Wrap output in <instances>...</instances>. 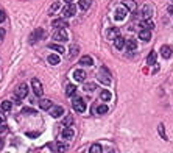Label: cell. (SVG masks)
<instances>
[{"label":"cell","mask_w":173,"mask_h":153,"mask_svg":"<svg viewBox=\"0 0 173 153\" xmlns=\"http://www.w3.org/2000/svg\"><path fill=\"white\" fill-rule=\"evenodd\" d=\"M0 108H2V111H10L11 108H13V103L10 100H5V101H2V105H0Z\"/></svg>","instance_id":"22"},{"label":"cell","mask_w":173,"mask_h":153,"mask_svg":"<svg viewBox=\"0 0 173 153\" xmlns=\"http://www.w3.org/2000/svg\"><path fill=\"white\" fill-rule=\"evenodd\" d=\"M52 27H55L56 30H62V28L69 27V25H67V22H66V20H64V17H62V19H56V20H53Z\"/></svg>","instance_id":"8"},{"label":"cell","mask_w":173,"mask_h":153,"mask_svg":"<svg viewBox=\"0 0 173 153\" xmlns=\"http://www.w3.org/2000/svg\"><path fill=\"white\" fill-rule=\"evenodd\" d=\"M97 113L98 114H106L108 113V106L106 105H98L97 106Z\"/></svg>","instance_id":"30"},{"label":"cell","mask_w":173,"mask_h":153,"mask_svg":"<svg viewBox=\"0 0 173 153\" xmlns=\"http://www.w3.org/2000/svg\"><path fill=\"white\" fill-rule=\"evenodd\" d=\"M5 131H6V126H5L3 123H0V136H2Z\"/></svg>","instance_id":"40"},{"label":"cell","mask_w":173,"mask_h":153,"mask_svg":"<svg viewBox=\"0 0 173 153\" xmlns=\"http://www.w3.org/2000/svg\"><path fill=\"white\" fill-rule=\"evenodd\" d=\"M123 5H125V8H128V10H131V11L136 10V2H134V0H125V2H123Z\"/></svg>","instance_id":"23"},{"label":"cell","mask_w":173,"mask_h":153,"mask_svg":"<svg viewBox=\"0 0 173 153\" xmlns=\"http://www.w3.org/2000/svg\"><path fill=\"white\" fill-rule=\"evenodd\" d=\"M127 14H128L127 8H119V10L115 11V19H117V20H123V19L127 17Z\"/></svg>","instance_id":"15"},{"label":"cell","mask_w":173,"mask_h":153,"mask_svg":"<svg viewBox=\"0 0 173 153\" xmlns=\"http://www.w3.org/2000/svg\"><path fill=\"white\" fill-rule=\"evenodd\" d=\"M98 78H100V81H103L105 85H109L111 83V73L106 67H102L100 72H98Z\"/></svg>","instance_id":"3"},{"label":"cell","mask_w":173,"mask_h":153,"mask_svg":"<svg viewBox=\"0 0 173 153\" xmlns=\"http://www.w3.org/2000/svg\"><path fill=\"white\" fill-rule=\"evenodd\" d=\"M44 35H45V31H44L42 28H38V30H36V31H34V33H33V35L30 36V42H31V44L38 42V39H41V38H42Z\"/></svg>","instance_id":"7"},{"label":"cell","mask_w":173,"mask_h":153,"mask_svg":"<svg viewBox=\"0 0 173 153\" xmlns=\"http://www.w3.org/2000/svg\"><path fill=\"white\" fill-rule=\"evenodd\" d=\"M168 13H170V14H173V5H171V6H168Z\"/></svg>","instance_id":"43"},{"label":"cell","mask_w":173,"mask_h":153,"mask_svg":"<svg viewBox=\"0 0 173 153\" xmlns=\"http://www.w3.org/2000/svg\"><path fill=\"white\" fill-rule=\"evenodd\" d=\"M80 64H83V66H92L94 64V58L89 56V55H84V56L80 58Z\"/></svg>","instance_id":"20"},{"label":"cell","mask_w":173,"mask_h":153,"mask_svg":"<svg viewBox=\"0 0 173 153\" xmlns=\"http://www.w3.org/2000/svg\"><path fill=\"white\" fill-rule=\"evenodd\" d=\"M114 45H115V48H117V50H122L123 47H125V39H123L122 36L114 38Z\"/></svg>","instance_id":"19"},{"label":"cell","mask_w":173,"mask_h":153,"mask_svg":"<svg viewBox=\"0 0 173 153\" xmlns=\"http://www.w3.org/2000/svg\"><path fill=\"white\" fill-rule=\"evenodd\" d=\"M23 114H34L36 111L33 110V108H23V111H22Z\"/></svg>","instance_id":"34"},{"label":"cell","mask_w":173,"mask_h":153,"mask_svg":"<svg viewBox=\"0 0 173 153\" xmlns=\"http://www.w3.org/2000/svg\"><path fill=\"white\" fill-rule=\"evenodd\" d=\"M47 60H48V63L53 64V66H55V64H59V56H58V55H50Z\"/></svg>","instance_id":"27"},{"label":"cell","mask_w":173,"mask_h":153,"mask_svg":"<svg viewBox=\"0 0 173 153\" xmlns=\"http://www.w3.org/2000/svg\"><path fill=\"white\" fill-rule=\"evenodd\" d=\"M50 114H52V117H59V116L66 114V111H64V108H62V106H52Z\"/></svg>","instance_id":"10"},{"label":"cell","mask_w":173,"mask_h":153,"mask_svg":"<svg viewBox=\"0 0 173 153\" xmlns=\"http://www.w3.org/2000/svg\"><path fill=\"white\" fill-rule=\"evenodd\" d=\"M161 55H162V58H170L171 56V47L170 45H162L161 47Z\"/></svg>","instance_id":"17"},{"label":"cell","mask_w":173,"mask_h":153,"mask_svg":"<svg viewBox=\"0 0 173 153\" xmlns=\"http://www.w3.org/2000/svg\"><path fill=\"white\" fill-rule=\"evenodd\" d=\"M48 48L55 50V52H58V53H64V47H61L58 44H48Z\"/></svg>","instance_id":"24"},{"label":"cell","mask_w":173,"mask_h":153,"mask_svg":"<svg viewBox=\"0 0 173 153\" xmlns=\"http://www.w3.org/2000/svg\"><path fill=\"white\" fill-rule=\"evenodd\" d=\"M72 123V117L69 116V117H66V120H64V126H69Z\"/></svg>","instance_id":"39"},{"label":"cell","mask_w":173,"mask_h":153,"mask_svg":"<svg viewBox=\"0 0 173 153\" xmlns=\"http://www.w3.org/2000/svg\"><path fill=\"white\" fill-rule=\"evenodd\" d=\"M3 38H5V30H3V28H0V41H2Z\"/></svg>","instance_id":"41"},{"label":"cell","mask_w":173,"mask_h":153,"mask_svg":"<svg viewBox=\"0 0 173 153\" xmlns=\"http://www.w3.org/2000/svg\"><path fill=\"white\" fill-rule=\"evenodd\" d=\"M66 2H72V0H66Z\"/></svg>","instance_id":"45"},{"label":"cell","mask_w":173,"mask_h":153,"mask_svg":"<svg viewBox=\"0 0 173 153\" xmlns=\"http://www.w3.org/2000/svg\"><path fill=\"white\" fill-rule=\"evenodd\" d=\"M84 89H86L87 92H92V91L95 89V85H94V83H89V85H86V86H84Z\"/></svg>","instance_id":"33"},{"label":"cell","mask_w":173,"mask_h":153,"mask_svg":"<svg viewBox=\"0 0 173 153\" xmlns=\"http://www.w3.org/2000/svg\"><path fill=\"white\" fill-rule=\"evenodd\" d=\"M58 42H66L67 39H69V36H67V31L62 28V30H58L56 33H55V36H53Z\"/></svg>","instance_id":"6"},{"label":"cell","mask_w":173,"mask_h":153,"mask_svg":"<svg viewBox=\"0 0 173 153\" xmlns=\"http://www.w3.org/2000/svg\"><path fill=\"white\" fill-rule=\"evenodd\" d=\"M58 8H59V2H55V3H53V6L50 8V13H55Z\"/></svg>","instance_id":"36"},{"label":"cell","mask_w":173,"mask_h":153,"mask_svg":"<svg viewBox=\"0 0 173 153\" xmlns=\"http://www.w3.org/2000/svg\"><path fill=\"white\" fill-rule=\"evenodd\" d=\"M147 63H148V64H155V63H156V53H155V52H151L150 55H148Z\"/></svg>","instance_id":"29"},{"label":"cell","mask_w":173,"mask_h":153,"mask_svg":"<svg viewBox=\"0 0 173 153\" xmlns=\"http://www.w3.org/2000/svg\"><path fill=\"white\" fill-rule=\"evenodd\" d=\"M125 45H127V52H134V50L137 48V41L136 39H127L125 41Z\"/></svg>","instance_id":"9"},{"label":"cell","mask_w":173,"mask_h":153,"mask_svg":"<svg viewBox=\"0 0 173 153\" xmlns=\"http://www.w3.org/2000/svg\"><path fill=\"white\" fill-rule=\"evenodd\" d=\"M5 119H6V117H5V114L0 113V123H3V122H5Z\"/></svg>","instance_id":"42"},{"label":"cell","mask_w":173,"mask_h":153,"mask_svg":"<svg viewBox=\"0 0 173 153\" xmlns=\"http://www.w3.org/2000/svg\"><path fill=\"white\" fill-rule=\"evenodd\" d=\"M73 134H75V131H73L70 126H66V128L62 130V133H61V136H62V139H72L73 138Z\"/></svg>","instance_id":"11"},{"label":"cell","mask_w":173,"mask_h":153,"mask_svg":"<svg viewBox=\"0 0 173 153\" xmlns=\"http://www.w3.org/2000/svg\"><path fill=\"white\" fill-rule=\"evenodd\" d=\"M67 148H69V147H67L66 144H61V142H59V144L56 145V150H58V153H64V151H66Z\"/></svg>","instance_id":"32"},{"label":"cell","mask_w":173,"mask_h":153,"mask_svg":"<svg viewBox=\"0 0 173 153\" xmlns=\"http://www.w3.org/2000/svg\"><path fill=\"white\" fill-rule=\"evenodd\" d=\"M102 145L100 144H94L91 148H89V153H102Z\"/></svg>","instance_id":"25"},{"label":"cell","mask_w":173,"mask_h":153,"mask_svg":"<svg viewBox=\"0 0 173 153\" xmlns=\"http://www.w3.org/2000/svg\"><path fill=\"white\" fill-rule=\"evenodd\" d=\"M5 19H6V14H5V11H2V10H0V23H2Z\"/></svg>","instance_id":"38"},{"label":"cell","mask_w":173,"mask_h":153,"mask_svg":"<svg viewBox=\"0 0 173 153\" xmlns=\"http://www.w3.org/2000/svg\"><path fill=\"white\" fill-rule=\"evenodd\" d=\"M75 92H77V86H75V85H67V88H66V95L72 97Z\"/></svg>","instance_id":"21"},{"label":"cell","mask_w":173,"mask_h":153,"mask_svg":"<svg viewBox=\"0 0 173 153\" xmlns=\"http://www.w3.org/2000/svg\"><path fill=\"white\" fill-rule=\"evenodd\" d=\"M72 108L75 110L77 113H84V111H86V101H84L83 98L77 97L75 100L72 101Z\"/></svg>","instance_id":"1"},{"label":"cell","mask_w":173,"mask_h":153,"mask_svg":"<svg viewBox=\"0 0 173 153\" xmlns=\"http://www.w3.org/2000/svg\"><path fill=\"white\" fill-rule=\"evenodd\" d=\"M151 13H153V8L151 6H143L142 11H140V16L147 20V19H150L151 17Z\"/></svg>","instance_id":"12"},{"label":"cell","mask_w":173,"mask_h":153,"mask_svg":"<svg viewBox=\"0 0 173 153\" xmlns=\"http://www.w3.org/2000/svg\"><path fill=\"white\" fill-rule=\"evenodd\" d=\"M109 98H111V92L109 91H102L100 92V100L102 101H108Z\"/></svg>","instance_id":"26"},{"label":"cell","mask_w":173,"mask_h":153,"mask_svg":"<svg viewBox=\"0 0 173 153\" xmlns=\"http://www.w3.org/2000/svg\"><path fill=\"white\" fill-rule=\"evenodd\" d=\"M139 38H140L142 41L148 42V41L151 39V31H150V30H140V33H139Z\"/></svg>","instance_id":"16"},{"label":"cell","mask_w":173,"mask_h":153,"mask_svg":"<svg viewBox=\"0 0 173 153\" xmlns=\"http://www.w3.org/2000/svg\"><path fill=\"white\" fill-rule=\"evenodd\" d=\"M39 106H41V110H50V108H52V100H48V98H41V100H39Z\"/></svg>","instance_id":"13"},{"label":"cell","mask_w":173,"mask_h":153,"mask_svg":"<svg viewBox=\"0 0 173 153\" xmlns=\"http://www.w3.org/2000/svg\"><path fill=\"white\" fill-rule=\"evenodd\" d=\"M140 27H142V30H150V31H151V30L155 28V23H153L151 20L147 19V20H142V22H140Z\"/></svg>","instance_id":"18"},{"label":"cell","mask_w":173,"mask_h":153,"mask_svg":"<svg viewBox=\"0 0 173 153\" xmlns=\"http://www.w3.org/2000/svg\"><path fill=\"white\" fill-rule=\"evenodd\" d=\"M73 78H75L77 81H84V78H86V72L84 70H75L73 72Z\"/></svg>","instance_id":"14"},{"label":"cell","mask_w":173,"mask_h":153,"mask_svg":"<svg viewBox=\"0 0 173 153\" xmlns=\"http://www.w3.org/2000/svg\"><path fill=\"white\" fill-rule=\"evenodd\" d=\"M78 53V47H72L70 48V56H75Z\"/></svg>","instance_id":"35"},{"label":"cell","mask_w":173,"mask_h":153,"mask_svg":"<svg viewBox=\"0 0 173 153\" xmlns=\"http://www.w3.org/2000/svg\"><path fill=\"white\" fill-rule=\"evenodd\" d=\"M75 13H77V8H75V5H72V3L64 5V6H62V10H61L62 17H72Z\"/></svg>","instance_id":"2"},{"label":"cell","mask_w":173,"mask_h":153,"mask_svg":"<svg viewBox=\"0 0 173 153\" xmlns=\"http://www.w3.org/2000/svg\"><path fill=\"white\" fill-rule=\"evenodd\" d=\"M159 134L165 139V130H164V125H159Z\"/></svg>","instance_id":"37"},{"label":"cell","mask_w":173,"mask_h":153,"mask_svg":"<svg viewBox=\"0 0 173 153\" xmlns=\"http://www.w3.org/2000/svg\"><path fill=\"white\" fill-rule=\"evenodd\" d=\"M31 86H33V91H34V94H36L38 97H41V95H42V92H44L41 81H39L38 78H33V81H31Z\"/></svg>","instance_id":"5"},{"label":"cell","mask_w":173,"mask_h":153,"mask_svg":"<svg viewBox=\"0 0 173 153\" xmlns=\"http://www.w3.org/2000/svg\"><path fill=\"white\" fill-rule=\"evenodd\" d=\"M27 94H28V88H27V85L25 83H22V85H19V88L16 89V98H25L27 97Z\"/></svg>","instance_id":"4"},{"label":"cell","mask_w":173,"mask_h":153,"mask_svg":"<svg viewBox=\"0 0 173 153\" xmlns=\"http://www.w3.org/2000/svg\"><path fill=\"white\" fill-rule=\"evenodd\" d=\"M89 6H91V0H80V8L83 11H86Z\"/></svg>","instance_id":"28"},{"label":"cell","mask_w":173,"mask_h":153,"mask_svg":"<svg viewBox=\"0 0 173 153\" xmlns=\"http://www.w3.org/2000/svg\"><path fill=\"white\" fill-rule=\"evenodd\" d=\"M117 36H119V30H117V28H111V30L108 31V38L112 39V38H117Z\"/></svg>","instance_id":"31"},{"label":"cell","mask_w":173,"mask_h":153,"mask_svg":"<svg viewBox=\"0 0 173 153\" xmlns=\"http://www.w3.org/2000/svg\"><path fill=\"white\" fill-rule=\"evenodd\" d=\"M0 147H3V141L2 139H0Z\"/></svg>","instance_id":"44"}]
</instances>
